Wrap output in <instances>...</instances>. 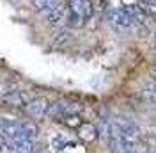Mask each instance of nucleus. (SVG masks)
Returning <instances> with one entry per match:
<instances>
[{"label":"nucleus","mask_w":156,"mask_h":153,"mask_svg":"<svg viewBox=\"0 0 156 153\" xmlns=\"http://www.w3.org/2000/svg\"><path fill=\"white\" fill-rule=\"evenodd\" d=\"M68 11L76 14L80 18L89 20L94 13V7H92V2L90 0H69L68 2Z\"/></svg>","instance_id":"20e7f679"},{"label":"nucleus","mask_w":156,"mask_h":153,"mask_svg":"<svg viewBox=\"0 0 156 153\" xmlns=\"http://www.w3.org/2000/svg\"><path fill=\"white\" fill-rule=\"evenodd\" d=\"M140 2H142V6H151V7H154V2L156 0H140Z\"/></svg>","instance_id":"ddd939ff"},{"label":"nucleus","mask_w":156,"mask_h":153,"mask_svg":"<svg viewBox=\"0 0 156 153\" xmlns=\"http://www.w3.org/2000/svg\"><path fill=\"white\" fill-rule=\"evenodd\" d=\"M105 4H107V2H105V0H98L96 7H98V9H105Z\"/></svg>","instance_id":"4468645a"},{"label":"nucleus","mask_w":156,"mask_h":153,"mask_svg":"<svg viewBox=\"0 0 156 153\" xmlns=\"http://www.w3.org/2000/svg\"><path fill=\"white\" fill-rule=\"evenodd\" d=\"M108 21L115 30H128L135 25V21L129 14V9L126 7H117V9L108 11Z\"/></svg>","instance_id":"f257e3e1"},{"label":"nucleus","mask_w":156,"mask_h":153,"mask_svg":"<svg viewBox=\"0 0 156 153\" xmlns=\"http://www.w3.org/2000/svg\"><path fill=\"white\" fill-rule=\"evenodd\" d=\"M48 100L46 98H32L29 103H25L23 105V110H25V114L30 116V118H36V119H41V118H44L46 116V110H48Z\"/></svg>","instance_id":"f03ea898"},{"label":"nucleus","mask_w":156,"mask_h":153,"mask_svg":"<svg viewBox=\"0 0 156 153\" xmlns=\"http://www.w3.org/2000/svg\"><path fill=\"white\" fill-rule=\"evenodd\" d=\"M129 9V14L135 23H144L147 18V13H146V6H128Z\"/></svg>","instance_id":"6e6552de"},{"label":"nucleus","mask_w":156,"mask_h":153,"mask_svg":"<svg viewBox=\"0 0 156 153\" xmlns=\"http://www.w3.org/2000/svg\"><path fill=\"white\" fill-rule=\"evenodd\" d=\"M37 135V128L34 126V125H30V123H23V125H20V135H18V139H34ZM16 139V141H18Z\"/></svg>","instance_id":"1a4fd4ad"},{"label":"nucleus","mask_w":156,"mask_h":153,"mask_svg":"<svg viewBox=\"0 0 156 153\" xmlns=\"http://www.w3.org/2000/svg\"><path fill=\"white\" fill-rule=\"evenodd\" d=\"M34 96L29 91H5L0 96V100L9 107H23L25 103H29Z\"/></svg>","instance_id":"7ed1b4c3"},{"label":"nucleus","mask_w":156,"mask_h":153,"mask_svg":"<svg viewBox=\"0 0 156 153\" xmlns=\"http://www.w3.org/2000/svg\"><path fill=\"white\" fill-rule=\"evenodd\" d=\"M78 137L83 143H92L98 139V128L92 123H82L78 126Z\"/></svg>","instance_id":"423d86ee"},{"label":"nucleus","mask_w":156,"mask_h":153,"mask_svg":"<svg viewBox=\"0 0 156 153\" xmlns=\"http://www.w3.org/2000/svg\"><path fill=\"white\" fill-rule=\"evenodd\" d=\"M66 21H68V7L62 2L58 4L55 9H51L46 14V23H48L50 27H58L60 29Z\"/></svg>","instance_id":"39448f33"},{"label":"nucleus","mask_w":156,"mask_h":153,"mask_svg":"<svg viewBox=\"0 0 156 153\" xmlns=\"http://www.w3.org/2000/svg\"><path fill=\"white\" fill-rule=\"evenodd\" d=\"M69 38H71V32H69V29H60L57 34H55V43L62 45V43H66Z\"/></svg>","instance_id":"9b49d317"},{"label":"nucleus","mask_w":156,"mask_h":153,"mask_svg":"<svg viewBox=\"0 0 156 153\" xmlns=\"http://www.w3.org/2000/svg\"><path fill=\"white\" fill-rule=\"evenodd\" d=\"M64 125H68L69 128H78L82 125V119H80V114H66L62 119H60Z\"/></svg>","instance_id":"9d476101"},{"label":"nucleus","mask_w":156,"mask_h":153,"mask_svg":"<svg viewBox=\"0 0 156 153\" xmlns=\"http://www.w3.org/2000/svg\"><path fill=\"white\" fill-rule=\"evenodd\" d=\"M64 146H66V143H64L60 137H53V139H51V148H53L55 151H60Z\"/></svg>","instance_id":"f8f14e48"},{"label":"nucleus","mask_w":156,"mask_h":153,"mask_svg":"<svg viewBox=\"0 0 156 153\" xmlns=\"http://www.w3.org/2000/svg\"><path fill=\"white\" fill-rule=\"evenodd\" d=\"M58 4H60V0H32V7H34V11L43 13V14H48L50 11L55 9Z\"/></svg>","instance_id":"0eeeda50"},{"label":"nucleus","mask_w":156,"mask_h":153,"mask_svg":"<svg viewBox=\"0 0 156 153\" xmlns=\"http://www.w3.org/2000/svg\"><path fill=\"white\" fill-rule=\"evenodd\" d=\"M129 153H135V151H129Z\"/></svg>","instance_id":"2eb2a0df"},{"label":"nucleus","mask_w":156,"mask_h":153,"mask_svg":"<svg viewBox=\"0 0 156 153\" xmlns=\"http://www.w3.org/2000/svg\"><path fill=\"white\" fill-rule=\"evenodd\" d=\"M153 153H156V151H153Z\"/></svg>","instance_id":"dca6fc26"}]
</instances>
